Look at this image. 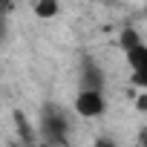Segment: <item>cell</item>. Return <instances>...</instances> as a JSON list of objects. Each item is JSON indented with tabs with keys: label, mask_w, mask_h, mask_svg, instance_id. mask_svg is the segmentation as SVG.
I'll return each instance as SVG.
<instances>
[{
	"label": "cell",
	"mask_w": 147,
	"mask_h": 147,
	"mask_svg": "<svg viewBox=\"0 0 147 147\" xmlns=\"http://www.w3.org/2000/svg\"><path fill=\"white\" fill-rule=\"evenodd\" d=\"M9 6H12V0H0V18H6V12H9Z\"/></svg>",
	"instance_id": "cell-9"
},
{
	"label": "cell",
	"mask_w": 147,
	"mask_h": 147,
	"mask_svg": "<svg viewBox=\"0 0 147 147\" xmlns=\"http://www.w3.org/2000/svg\"><path fill=\"white\" fill-rule=\"evenodd\" d=\"M40 138H43L46 144H66V121H63V115H61L55 107H46V110H43Z\"/></svg>",
	"instance_id": "cell-1"
},
{
	"label": "cell",
	"mask_w": 147,
	"mask_h": 147,
	"mask_svg": "<svg viewBox=\"0 0 147 147\" xmlns=\"http://www.w3.org/2000/svg\"><path fill=\"white\" fill-rule=\"evenodd\" d=\"M124 52H127V61H130L133 72H147V46L144 43H136V46H130Z\"/></svg>",
	"instance_id": "cell-4"
},
{
	"label": "cell",
	"mask_w": 147,
	"mask_h": 147,
	"mask_svg": "<svg viewBox=\"0 0 147 147\" xmlns=\"http://www.w3.org/2000/svg\"><path fill=\"white\" fill-rule=\"evenodd\" d=\"M136 107H138V110H147V92H141V95L136 98Z\"/></svg>",
	"instance_id": "cell-8"
},
{
	"label": "cell",
	"mask_w": 147,
	"mask_h": 147,
	"mask_svg": "<svg viewBox=\"0 0 147 147\" xmlns=\"http://www.w3.org/2000/svg\"><path fill=\"white\" fill-rule=\"evenodd\" d=\"M61 12V3L58 0H38L35 3V15L40 18V20H49V18H55Z\"/></svg>",
	"instance_id": "cell-5"
},
{
	"label": "cell",
	"mask_w": 147,
	"mask_h": 147,
	"mask_svg": "<svg viewBox=\"0 0 147 147\" xmlns=\"http://www.w3.org/2000/svg\"><path fill=\"white\" fill-rule=\"evenodd\" d=\"M81 84H84L87 90H101V87H104V72H101V69H98L92 61H87V63H84Z\"/></svg>",
	"instance_id": "cell-3"
},
{
	"label": "cell",
	"mask_w": 147,
	"mask_h": 147,
	"mask_svg": "<svg viewBox=\"0 0 147 147\" xmlns=\"http://www.w3.org/2000/svg\"><path fill=\"white\" fill-rule=\"evenodd\" d=\"M15 121H18V133H20V138H23L26 144H32V141H35V133H32V124L26 121V115H23L20 110H15Z\"/></svg>",
	"instance_id": "cell-6"
},
{
	"label": "cell",
	"mask_w": 147,
	"mask_h": 147,
	"mask_svg": "<svg viewBox=\"0 0 147 147\" xmlns=\"http://www.w3.org/2000/svg\"><path fill=\"white\" fill-rule=\"evenodd\" d=\"M136 43H141L138 32H136V29H124V32H121V49H130V46H136Z\"/></svg>",
	"instance_id": "cell-7"
},
{
	"label": "cell",
	"mask_w": 147,
	"mask_h": 147,
	"mask_svg": "<svg viewBox=\"0 0 147 147\" xmlns=\"http://www.w3.org/2000/svg\"><path fill=\"white\" fill-rule=\"evenodd\" d=\"M75 110H78V115H84V118H98V115H104V110H107L104 92L84 87V90L78 92V98H75Z\"/></svg>",
	"instance_id": "cell-2"
}]
</instances>
